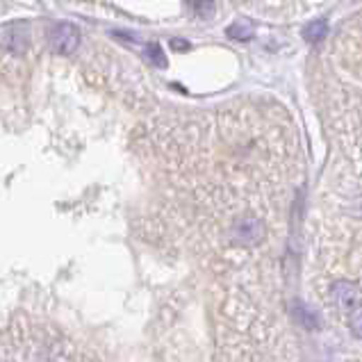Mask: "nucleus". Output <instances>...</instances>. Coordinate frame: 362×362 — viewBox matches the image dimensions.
Returning <instances> with one entry per match:
<instances>
[{"instance_id": "f257e3e1", "label": "nucleus", "mask_w": 362, "mask_h": 362, "mask_svg": "<svg viewBox=\"0 0 362 362\" xmlns=\"http://www.w3.org/2000/svg\"><path fill=\"white\" fill-rule=\"evenodd\" d=\"M330 301L344 315L356 337L360 335V289L349 281H337L330 287Z\"/></svg>"}, {"instance_id": "f03ea898", "label": "nucleus", "mask_w": 362, "mask_h": 362, "mask_svg": "<svg viewBox=\"0 0 362 362\" xmlns=\"http://www.w3.org/2000/svg\"><path fill=\"white\" fill-rule=\"evenodd\" d=\"M80 44V30L74 23H57L50 30V46L53 50L62 55H71L76 53V48Z\"/></svg>"}, {"instance_id": "7ed1b4c3", "label": "nucleus", "mask_w": 362, "mask_h": 362, "mask_svg": "<svg viewBox=\"0 0 362 362\" xmlns=\"http://www.w3.org/2000/svg\"><path fill=\"white\" fill-rule=\"evenodd\" d=\"M264 235V223L257 216H242L235 223V240L242 246H253L262 240Z\"/></svg>"}, {"instance_id": "20e7f679", "label": "nucleus", "mask_w": 362, "mask_h": 362, "mask_svg": "<svg viewBox=\"0 0 362 362\" xmlns=\"http://www.w3.org/2000/svg\"><path fill=\"white\" fill-rule=\"evenodd\" d=\"M328 35V23L326 18H319V21H313L308 28H305V39L317 44V41H322L324 37Z\"/></svg>"}, {"instance_id": "39448f33", "label": "nucleus", "mask_w": 362, "mask_h": 362, "mask_svg": "<svg viewBox=\"0 0 362 362\" xmlns=\"http://www.w3.org/2000/svg\"><path fill=\"white\" fill-rule=\"evenodd\" d=\"M146 57L153 62L155 66H160V69L167 66V55L162 53V48H160L158 44H151V46H148V50H146Z\"/></svg>"}, {"instance_id": "423d86ee", "label": "nucleus", "mask_w": 362, "mask_h": 362, "mask_svg": "<svg viewBox=\"0 0 362 362\" xmlns=\"http://www.w3.org/2000/svg\"><path fill=\"white\" fill-rule=\"evenodd\" d=\"M296 317H298V322H301L303 326L308 328H315L317 326V317L313 310H308L305 305H296Z\"/></svg>"}, {"instance_id": "0eeeda50", "label": "nucleus", "mask_w": 362, "mask_h": 362, "mask_svg": "<svg viewBox=\"0 0 362 362\" xmlns=\"http://www.w3.org/2000/svg\"><path fill=\"white\" fill-rule=\"evenodd\" d=\"M228 35H230L233 39H251L253 28H251V25H246V23H235V25L228 28Z\"/></svg>"}, {"instance_id": "6e6552de", "label": "nucleus", "mask_w": 362, "mask_h": 362, "mask_svg": "<svg viewBox=\"0 0 362 362\" xmlns=\"http://www.w3.org/2000/svg\"><path fill=\"white\" fill-rule=\"evenodd\" d=\"M171 46H173L175 50H187V48H189L187 41H182V39H173V41H171Z\"/></svg>"}]
</instances>
